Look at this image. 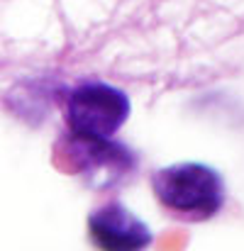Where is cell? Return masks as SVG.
Returning <instances> with one entry per match:
<instances>
[{"label": "cell", "instance_id": "7a4b0ae2", "mask_svg": "<svg viewBox=\"0 0 244 251\" xmlns=\"http://www.w3.org/2000/svg\"><path fill=\"white\" fill-rule=\"evenodd\" d=\"M130 115V100L108 83H83L69 95L66 125L74 137L110 139Z\"/></svg>", "mask_w": 244, "mask_h": 251}, {"label": "cell", "instance_id": "6da1fadb", "mask_svg": "<svg viewBox=\"0 0 244 251\" xmlns=\"http://www.w3.org/2000/svg\"><path fill=\"white\" fill-rule=\"evenodd\" d=\"M157 200L163 207L190 222L210 220L225 202V185L217 171L203 164H173L159 168L152 178Z\"/></svg>", "mask_w": 244, "mask_h": 251}, {"label": "cell", "instance_id": "277c9868", "mask_svg": "<svg viewBox=\"0 0 244 251\" xmlns=\"http://www.w3.org/2000/svg\"><path fill=\"white\" fill-rule=\"evenodd\" d=\"M71 149L79 154V166L90 178H100L103 183H112L130 173L135 161L127 149L112 144L110 139H88V137H74L71 134Z\"/></svg>", "mask_w": 244, "mask_h": 251}, {"label": "cell", "instance_id": "3957f363", "mask_svg": "<svg viewBox=\"0 0 244 251\" xmlns=\"http://www.w3.org/2000/svg\"><path fill=\"white\" fill-rule=\"evenodd\" d=\"M88 229L100 249H144L152 244L149 227L117 202L95 210L88 220Z\"/></svg>", "mask_w": 244, "mask_h": 251}]
</instances>
